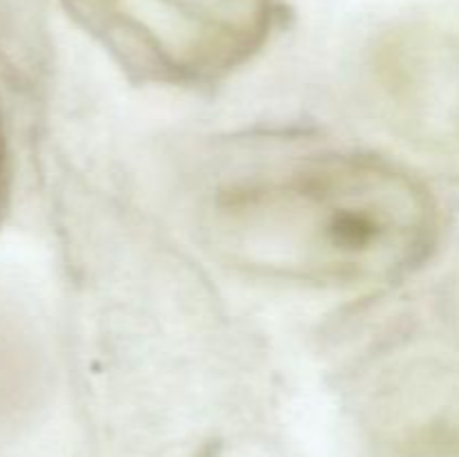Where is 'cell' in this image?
I'll return each instance as SVG.
<instances>
[{"instance_id":"obj_1","label":"cell","mask_w":459,"mask_h":457,"mask_svg":"<svg viewBox=\"0 0 459 457\" xmlns=\"http://www.w3.org/2000/svg\"><path fill=\"white\" fill-rule=\"evenodd\" d=\"M204 233L215 254L255 276L363 287L429 258L439 209L397 164L323 152L224 182L204 206Z\"/></svg>"},{"instance_id":"obj_2","label":"cell","mask_w":459,"mask_h":457,"mask_svg":"<svg viewBox=\"0 0 459 457\" xmlns=\"http://www.w3.org/2000/svg\"><path fill=\"white\" fill-rule=\"evenodd\" d=\"M377 85L402 133L459 173V36L420 34L390 45Z\"/></svg>"},{"instance_id":"obj_3","label":"cell","mask_w":459,"mask_h":457,"mask_svg":"<svg viewBox=\"0 0 459 457\" xmlns=\"http://www.w3.org/2000/svg\"><path fill=\"white\" fill-rule=\"evenodd\" d=\"M4 197H7V151H4V137L0 130V213H3Z\"/></svg>"}]
</instances>
